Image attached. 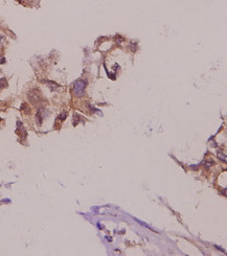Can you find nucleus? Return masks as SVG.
Masks as SVG:
<instances>
[{
    "mask_svg": "<svg viewBox=\"0 0 227 256\" xmlns=\"http://www.w3.org/2000/svg\"><path fill=\"white\" fill-rule=\"evenodd\" d=\"M27 96H28V99L32 103H38L39 101H40L41 98V94H40V91H39L38 89H33L30 90L28 92V94H27Z\"/></svg>",
    "mask_w": 227,
    "mask_h": 256,
    "instance_id": "f03ea898",
    "label": "nucleus"
},
{
    "mask_svg": "<svg viewBox=\"0 0 227 256\" xmlns=\"http://www.w3.org/2000/svg\"><path fill=\"white\" fill-rule=\"evenodd\" d=\"M66 115H67V114H66V113H64L63 115H61V116H59V118H61L62 120H64V119H65V117H66Z\"/></svg>",
    "mask_w": 227,
    "mask_h": 256,
    "instance_id": "0eeeda50",
    "label": "nucleus"
},
{
    "mask_svg": "<svg viewBox=\"0 0 227 256\" xmlns=\"http://www.w3.org/2000/svg\"><path fill=\"white\" fill-rule=\"evenodd\" d=\"M45 83L46 84H48V87L50 88V89H51V91H54V90H56V88L57 87H59V85L58 84H56V83H54V82H50V81H44Z\"/></svg>",
    "mask_w": 227,
    "mask_h": 256,
    "instance_id": "20e7f679",
    "label": "nucleus"
},
{
    "mask_svg": "<svg viewBox=\"0 0 227 256\" xmlns=\"http://www.w3.org/2000/svg\"><path fill=\"white\" fill-rule=\"evenodd\" d=\"M7 87V81L2 77V79H0V88H5Z\"/></svg>",
    "mask_w": 227,
    "mask_h": 256,
    "instance_id": "39448f33",
    "label": "nucleus"
},
{
    "mask_svg": "<svg viewBox=\"0 0 227 256\" xmlns=\"http://www.w3.org/2000/svg\"><path fill=\"white\" fill-rule=\"evenodd\" d=\"M5 63V59L3 56H0V64H4Z\"/></svg>",
    "mask_w": 227,
    "mask_h": 256,
    "instance_id": "423d86ee",
    "label": "nucleus"
},
{
    "mask_svg": "<svg viewBox=\"0 0 227 256\" xmlns=\"http://www.w3.org/2000/svg\"><path fill=\"white\" fill-rule=\"evenodd\" d=\"M86 86H87V81L86 80H79L73 84V93L75 96L82 97L85 93Z\"/></svg>",
    "mask_w": 227,
    "mask_h": 256,
    "instance_id": "f257e3e1",
    "label": "nucleus"
},
{
    "mask_svg": "<svg viewBox=\"0 0 227 256\" xmlns=\"http://www.w3.org/2000/svg\"><path fill=\"white\" fill-rule=\"evenodd\" d=\"M43 112H44V109H39L38 112H37V115H36V118H37V122L38 124H42V120H43Z\"/></svg>",
    "mask_w": 227,
    "mask_h": 256,
    "instance_id": "7ed1b4c3",
    "label": "nucleus"
}]
</instances>
